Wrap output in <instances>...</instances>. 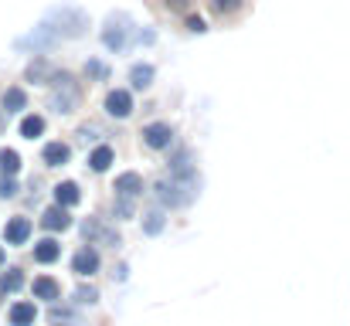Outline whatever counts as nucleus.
Instances as JSON below:
<instances>
[{
    "label": "nucleus",
    "instance_id": "nucleus-11",
    "mask_svg": "<svg viewBox=\"0 0 350 326\" xmlns=\"http://www.w3.org/2000/svg\"><path fill=\"white\" fill-rule=\"evenodd\" d=\"M58 255H62V245H58L55 238H44V241H38V245H34V262H41V265L58 262Z\"/></svg>",
    "mask_w": 350,
    "mask_h": 326
},
{
    "label": "nucleus",
    "instance_id": "nucleus-7",
    "mask_svg": "<svg viewBox=\"0 0 350 326\" xmlns=\"http://www.w3.org/2000/svg\"><path fill=\"white\" fill-rule=\"evenodd\" d=\"M3 238H7V245H24L27 238H31V221L27 217H10L7 221V228H3Z\"/></svg>",
    "mask_w": 350,
    "mask_h": 326
},
{
    "label": "nucleus",
    "instance_id": "nucleus-10",
    "mask_svg": "<svg viewBox=\"0 0 350 326\" xmlns=\"http://www.w3.org/2000/svg\"><path fill=\"white\" fill-rule=\"evenodd\" d=\"M41 157H44V167H62V163H68L72 146H68V143H48Z\"/></svg>",
    "mask_w": 350,
    "mask_h": 326
},
{
    "label": "nucleus",
    "instance_id": "nucleus-19",
    "mask_svg": "<svg viewBox=\"0 0 350 326\" xmlns=\"http://www.w3.org/2000/svg\"><path fill=\"white\" fill-rule=\"evenodd\" d=\"M21 286H24V272L21 269H7L0 275V293H17Z\"/></svg>",
    "mask_w": 350,
    "mask_h": 326
},
{
    "label": "nucleus",
    "instance_id": "nucleus-24",
    "mask_svg": "<svg viewBox=\"0 0 350 326\" xmlns=\"http://www.w3.org/2000/svg\"><path fill=\"white\" fill-rule=\"evenodd\" d=\"M238 7H241V0H211V10L221 14V17H225V14H234Z\"/></svg>",
    "mask_w": 350,
    "mask_h": 326
},
{
    "label": "nucleus",
    "instance_id": "nucleus-12",
    "mask_svg": "<svg viewBox=\"0 0 350 326\" xmlns=\"http://www.w3.org/2000/svg\"><path fill=\"white\" fill-rule=\"evenodd\" d=\"M34 320H38L34 303H14L10 306V326H34Z\"/></svg>",
    "mask_w": 350,
    "mask_h": 326
},
{
    "label": "nucleus",
    "instance_id": "nucleus-3",
    "mask_svg": "<svg viewBox=\"0 0 350 326\" xmlns=\"http://www.w3.org/2000/svg\"><path fill=\"white\" fill-rule=\"evenodd\" d=\"M129 17L126 14H119V17H109V24H106V31H103V44L109 48V51H122L126 48V34H129Z\"/></svg>",
    "mask_w": 350,
    "mask_h": 326
},
{
    "label": "nucleus",
    "instance_id": "nucleus-18",
    "mask_svg": "<svg viewBox=\"0 0 350 326\" xmlns=\"http://www.w3.org/2000/svg\"><path fill=\"white\" fill-rule=\"evenodd\" d=\"M21 109H27V92L24 89H7L3 92V112L10 116V112H21Z\"/></svg>",
    "mask_w": 350,
    "mask_h": 326
},
{
    "label": "nucleus",
    "instance_id": "nucleus-26",
    "mask_svg": "<svg viewBox=\"0 0 350 326\" xmlns=\"http://www.w3.org/2000/svg\"><path fill=\"white\" fill-rule=\"evenodd\" d=\"M17 180L14 177H0V198H17Z\"/></svg>",
    "mask_w": 350,
    "mask_h": 326
},
{
    "label": "nucleus",
    "instance_id": "nucleus-15",
    "mask_svg": "<svg viewBox=\"0 0 350 326\" xmlns=\"http://www.w3.org/2000/svg\"><path fill=\"white\" fill-rule=\"evenodd\" d=\"M58 296H62V286H58L55 279H48V275L34 279V299H48V303H55Z\"/></svg>",
    "mask_w": 350,
    "mask_h": 326
},
{
    "label": "nucleus",
    "instance_id": "nucleus-33",
    "mask_svg": "<svg viewBox=\"0 0 350 326\" xmlns=\"http://www.w3.org/2000/svg\"><path fill=\"white\" fill-rule=\"evenodd\" d=\"M139 41H143V44H153L157 34H153V31H139Z\"/></svg>",
    "mask_w": 350,
    "mask_h": 326
},
{
    "label": "nucleus",
    "instance_id": "nucleus-8",
    "mask_svg": "<svg viewBox=\"0 0 350 326\" xmlns=\"http://www.w3.org/2000/svg\"><path fill=\"white\" fill-rule=\"evenodd\" d=\"M41 224H44L48 231H68V228H72V215H68V208L55 204V208H48V211L41 215Z\"/></svg>",
    "mask_w": 350,
    "mask_h": 326
},
{
    "label": "nucleus",
    "instance_id": "nucleus-27",
    "mask_svg": "<svg viewBox=\"0 0 350 326\" xmlns=\"http://www.w3.org/2000/svg\"><path fill=\"white\" fill-rule=\"evenodd\" d=\"M51 323H55V326H72L75 320H72V313H68V310H58V306H51Z\"/></svg>",
    "mask_w": 350,
    "mask_h": 326
},
{
    "label": "nucleus",
    "instance_id": "nucleus-31",
    "mask_svg": "<svg viewBox=\"0 0 350 326\" xmlns=\"http://www.w3.org/2000/svg\"><path fill=\"white\" fill-rule=\"evenodd\" d=\"M191 7V0H167V10H177V14H184Z\"/></svg>",
    "mask_w": 350,
    "mask_h": 326
},
{
    "label": "nucleus",
    "instance_id": "nucleus-20",
    "mask_svg": "<svg viewBox=\"0 0 350 326\" xmlns=\"http://www.w3.org/2000/svg\"><path fill=\"white\" fill-rule=\"evenodd\" d=\"M17 170H21L17 150H0V174H3V177H14Z\"/></svg>",
    "mask_w": 350,
    "mask_h": 326
},
{
    "label": "nucleus",
    "instance_id": "nucleus-17",
    "mask_svg": "<svg viewBox=\"0 0 350 326\" xmlns=\"http://www.w3.org/2000/svg\"><path fill=\"white\" fill-rule=\"evenodd\" d=\"M113 146H99V150H92V157H89V167L96 170V174H106L109 170V163H113Z\"/></svg>",
    "mask_w": 350,
    "mask_h": 326
},
{
    "label": "nucleus",
    "instance_id": "nucleus-4",
    "mask_svg": "<svg viewBox=\"0 0 350 326\" xmlns=\"http://www.w3.org/2000/svg\"><path fill=\"white\" fill-rule=\"evenodd\" d=\"M139 136H143V143H146L150 150H167V146L174 143V129H170V122H150Z\"/></svg>",
    "mask_w": 350,
    "mask_h": 326
},
{
    "label": "nucleus",
    "instance_id": "nucleus-23",
    "mask_svg": "<svg viewBox=\"0 0 350 326\" xmlns=\"http://www.w3.org/2000/svg\"><path fill=\"white\" fill-rule=\"evenodd\" d=\"M75 299H79L82 306H92V303H99V289H96V286H82V289L75 293Z\"/></svg>",
    "mask_w": 350,
    "mask_h": 326
},
{
    "label": "nucleus",
    "instance_id": "nucleus-2",
    "mask_svg": "<svg viewBox=\"0 0 350 326\" xmlns=\"http://www.w3.org/2000/svg\"><path fill=\"white\" fill-rule=\"evenodd\" d=\"M48 24L58 31V38H82L85 27H89V17L75 7H62V10H51Z\"/></svg>",
    "mask_w": 350,
    "mask_h": 326
},
{
    "label": "nucleus",
    "instance_id": "nucleus-30",
    "mask_svg": "<svg viewBox=\"0 0 350 326\" xmlns=\"http://www.w3.org/2000/svg\"><path fill=\"white\" fill-rule=\"evenodd\" d=\"M187 31H191V34H204V31H208V24H204L201 17H187Z\"/></svg>",
    "mask_w": 350,
    "mask_h": 326
},
{
    "label": "nucleus",
    "instance_id": "nucleus-14",
    "mask_svg": "<svg viewBox=\"0 0 350 326\" xmlns=\"http://www.w3.org/2000/svg\"><path fill=\"white\" fill-rule=\"evenodd\" d=\"M75 103H79V92H75V89H65V92L55 89V92H51V109H55V112H65V116H68V112H75Z\"/></svg>",
    "mask_w": 350,
    "mask_h": 326
},
{
    "label": "nucleus",
    "instance_id": "nucleus-13",
    "mask_svg": "<svg viewBox=\"0 0 350 326\" xmlns=\"http://www.w3.org/2000/svg\"><path fill=\"white\" fill-rule=\"evenodd\" d=\"M55 201H58L62 208H75V204L82 201V191H79V184H72V180L58 184V187H55Z\"/></svg>",
    "mask_w": 350,
    "mask_h": 326
},
{
    "label": "nucleus",
    "instance_id": "nucleus-22",
    "mask_svg": "<svg viewBox=\"0 0 350 326\" xmlns=\"http://www.w3.org/2000/svg\"><path fill=\"white\" fill-rule=\"evenodd\" d=\"M163 224H167L163 211H150V215H146V221H143V231L153 238V234H160V231H163Z\"/></svg>",
    "mask_w": 350,
    "mask_h": 326
},
{
    "label": "nucleus",
    "instance_id": "nucleus-6",
    "mask_svg": "<svg viewBox=\"0 0 350 326\" xmlns=\"http://www.w3.org/2000/svg\"><path fill=\"white\" fill-rule=\"evenodd\" d=\"M143 194V177L139 174H119L116 177V198H126V201H136Z\"/></svg>",
    "mask_w": 350,
    "mask_h": 326
},
{
    "label": "nucleus",
    "instance_id": "nucleus-9",
    "mask_svg": "<svg viewBox=\"0 0 350 326\" xmlns=\"http://www.w3.org/2000/svg\"><path fill=\"white\" fill-rule=\"evenodd\" d=\"M72 269H75L79 275H96V272H99V252H96V248H82V252L72 258Z\"/></svg>",
    "mask_w": 350,
    "mask_h": 326
},
{
    "label": "nucleus",
    "instance_id": "nucleus-16",
    "mask_svg": "<svg viewBox=\"0 0 350 326\" xmlns=\"http://www.w3.org/2000/svg\"><path fill=\"white\" fill-rule=\"evenodd\" d=\"M129 82H133V89H150L153 85V65H133L129 68Z\"/></svg>",
    "mask_w": 350,
    "mask_h": 326
},
{
    "label": "nucleus",
    "instance_id": "nucleus-34",
    "mask_svg": "<svg viewBox=\"0 0 350 326\" xmlns=\"http://www.w3.org/2000/svg\"><path fill=\"white\" fill-rule=\"evenodd\" d=\"M0 265H3V245H0Z\"/></svg>",
    "mask_w": 350,
    "mask_h": 326
},
{
    "label": "nucleus",
    "instance_id": "nucleus-32",
    "mask_svg": "<svg viewBox=\"0 0 350 326\" xmlns=\"http://www.w3.org/2000/svg\"><path fill=\"white\" fill-rule=\"evenodd\" d=\"M82 139H99V126H82Z\"/></svg>",
    "mask_w": 350,
    "mask_h": 326
},
{
    "label": "nucleus",
    "instance_id": "nucleus-29",
    "mask_svg": "<svg viewBox=\"0 0 350 326\" xmlns=\"http://www.w3.org/2000/svg\"><path fill=\"white\" fill-rule=\"evenodd\" d=\"M116 217H133V201L116 198Z\"/></svg>",
    "mask_w": 350,
    "mask_h": 326
},
{
    "label": "nucleus",
    "instance_id": "nucleus-25",
    "mask_svg": "<svg viewBox=\"0 0 350 326\" xmlns=\"http://www.w3.org/2000/svg\"><path fill=\"white\" fill-rule=\"evenodd\" d=\"M27 79H31V82H34V79H38V82H44V79H48V62H44V58H38V62L27 68Z\"/></svg>",
    "mask_w": 350,
    "mask_h": 326
},
{
    "label": "nucleus",
    "instance_id": "nucleus-21",
    "mask_svg": "<svg viewBox=\"0 0 350 326\" xmlns=\"http://www.w3.org/2000/svg\"><path fill=\"white\" fill-rule=\"evenodd\" d=\"M41 133H44V119H41V116H27V119L21 122V136H24V139H38Z\"/></svg>",
    "mask_w": 350,
    "mask_h": 326
},
{
    "label": "nucleus",
    "instance_id": "nucleus-28",
    "mask_svg": "<svg viewBox=\"0 0 350 326\" xmlns=\"http://www.w3.org/2000/svg\"><path fill=\"white\" fill-rule=\"evenodd\" d=\"M85 79H96V82L106 79V65H103V62H89V65H85Z\"/></svg>",
    "mask_w": 350,
    "mask_h": 326
},
{
    "label": "nucleus",
    "instance_id": "nucleus-5",
    "mask_svg": "<svg viewBox=\"0 0 350 326\" xmlns=\"http://www.w3.org/2000/svg\"><path fill=\"white\" fill-rule=\"evenodd\" d=\"M106 112H109L113 119H129V116H133V96H129L126 89H113V92L106 96Z\"/></svg>",
    "mask_w": 350,
    "mask_h": 326
},
{
    "label": "nucleus",
    "instance_id": "nucleus-1",
    "mask_svg": "<svg viewBox=\"0 0 350 326\" xmlns=\"http://www.w3.org/2000/svg\"><path fill=\"white\" fill-rule=\"evenodd\" d=\"M153 191H157L160 204H167V208H184V204H191V201L198 198V180H177V177H170V180H160Z\"/></svg>",
    "mask_w": 350,
    "mask_h": 326
}]
</instances>
